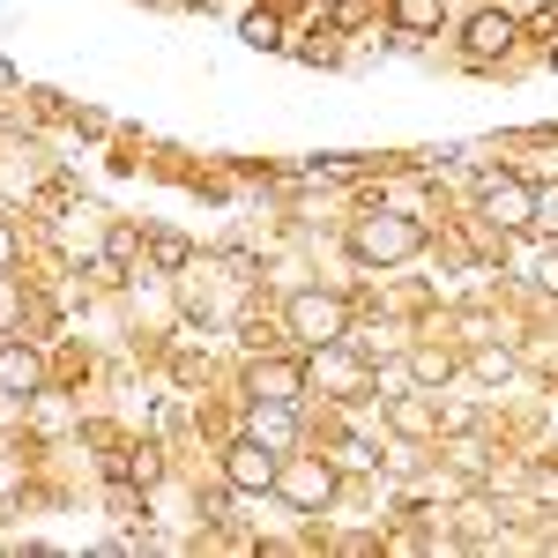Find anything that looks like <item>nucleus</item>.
<instances>
[{
  "instance_id": "nucleus-1",
  "label": "nucleus",
  "mask_w": 558,
  "mask_h": 558,
  "mask_svg": "<svg viewBox=\"0 0 558 558\" xmlns=\"http://www.w3.org/2000/svg\"><path fill=\"white\" fill-rule=\"evenodd\" d=\"M425 246V223L402 209H373L350 223V260H365V268H395V260H410Z\"/></svg>"
},
{
  "instance_id": "nucleus-2",
  "label": "nucleus",
  "mask_w": 558,
  "mask_h": 558,
  "mask_svg": "<svg viewBox=\"0 0 558 558\" xmlns=\"http://www.w3.org/2000/svg\"><path fill=\"white\" fill-rule=\"evenodd\" d=\"M283 328H291L305 350L343 343L350 336V299L343 291H291V299H283Z\"/></svg>"
},
{
  "instance_id": "nucleus-3",
  "label": "nucleus",
  "mask_w": 558,
  "mask_h": 558,
  "mask_svg": "<svg viewBox=\"0 0 558 558\" xmlns=\"http://www.w3.org/2000/svg\"><path fill=\"white\" fill-rule=\"evenodd\" d=\"M336 492H343V470H336V454H283V470H276V499H283V507H299V514H320Z\"/></svg>"
},
{
  "instance_id": "nucleus-4",
  "label": "nucleus",
  "mask_w": 558,
  "mask_h": 558,
  "mask_svg": "<svg viewBox=\"0 0 558 558\" xmlns=\"http://www.w3.org/2000/svg\"><path fill=\"white\" fill-rule=\"evenodd\" d=\"M313 395V357H254L246 365V402H305Z\"/></svg>"
},
{
  "instance_id": "nucleus-5",
  "label": "nucleus",
  "mask_w": 558,
  "mask_h": 558,
  "mask_svg": "<svg viewBox=\"0 0 558 558\" xmlns=\"http://www.w3.org/2000/svg\"><path fill=\"white\" fill-rule=\"evenodd\" d=\"M276 470H283V454H276V447H260L254 432H239V439L223 447V484H231V492H246V499L276 492Z\"/></svg>"
},
{
  "instance_id": "nucleus-6",
  "label": "nucleus",
  "mask_w": 558,
  "mask_h": 558,
  "mask_svg": "<svg viewBox=\"0 0 558 558\" xmlns=\"http://www.w3.org/2000/svg\"><path fill=\"white\" fill-rule=\"evenodd\" d=\"M521 38V15L514 8H476L470 23H462V60L470 68H492V60H507Z\"/></svg>"
},
{
  "instance_id": "nucleus-7",
  "label": "nucleus",
  "mask_w": 558,
  "mask_h": 558,
  "mask_svg": "<svg viewBox=\"0 0 558 558\" xmlns=\"http://www.w3.org/2000/svg\"><path fill=\"white\" fill-rule=\"evenodd\" d=\"M313 357V380H320V395H336V402H365L373 395V373L350 357L343 343H320V350H305Z\"/></svg>"
},
{
  "instance_id": "nucleus-8",
  "label": "nucleus",
  "mask_w": 558,
  "mask_h": 558,
  "mask_svg": "<svg viewBox=\"0 0 558 558\" xmlns=\"http://www.w3.org/2000/svg\"><path fill=\"white\" fill-rule=\"evenodd\" d=\"M0 395H15V402L45 395V357H38V343H15V336H0Z\"/></svg>"
},
{
  "instance_id": "nucleus-9",
  "label": "nucleus",
  "mask_w": 558,
  "mask_h": 558,
  "mask_svg": "<svg viewBox=\"0 0 558 558\" xmlns=\"http://www.w3.org/2000/svg\"><path fill=\"white\" fill-rule=\"evenodd\" d=\"M529 209H536V186H521V179H492L484 186V223L492 231H529Z\"/></svg>"
},
{
  "instance_id": "nucleus-10",
  "label": "nucleus",
  "mask_w": 558,
  "mask_h": 558,
  "mask_svg": "<svg viewBox=\"0 0 558 558\" xmlns=\"http://www.w3.org/2000/svg\"><path fill=\"white\" fill-rule=\"evenodd\" d=\"M246 432H254L260 447L291 454L299 447V402H246Z\"/></svg>"
},
{
  "instance_id": "nucleus-11",
  "label": "nucleus",
  "mask_w": 558,
  "mask_h": 558,
  "mask_svg": "<svg viewBox=\"0 0 558 558\" xmlns=\"http://www.w3.org/2000/svg\"><path fill=\"white\" fill-rule=\"evenodd\" d=\"M454 373H462V357H454L447 343H410V380L417 387H447Z\"/></svg>"
},
{
  "instance_id": "nucleus-12",
  "label": "nucleus",
  "mask_w": 558,
  "mask_h": 558,
  "mask_svg": "<svg viewBox=\"0 0 558 558\" xmlns=\"http://www.w3.org/2000/svg\"><path fill=\"white\" fill-rule=\"evenodd\" d=\"M387 425L402 432V439H432V432H439V410H432L425 395H395V402H387Z\"/></svg>"
},
{
  "instance_id": "nucleus-13",
  "label": "nucleus",
  "mask_w": 558,
  "mask_h": 558,
  "mask_svg": "<svg viewBox=\"0 0 558 558\" xmlns=\"http://www.w3.org/2000/svg\"><path fill=\"white\" fill-rule=\"evenodd\" d=\"M387 15H395V31H410V38H432V31L447 23V0H387Z\"/></svg>"
},
{
  "instance_id": "nucleus-14",
  "label": "nucleus",
  "mask_w": 558,
  "mask_h": 558,
  "mask_svg": "<svg viewBox=\"0 0 558 558\" xmlns=\"http://www.w3.org/2000/svg\"><path fill=\"white\" fill-rule=\"evenodd\" d=\"M529 231H544V239L558 246V179H544V186H536V209H529Z\"/></svg>"
},
{
  "instance_id": "nucleus-15",
  "label": "nucleus",
  "mask_w": 558,
  "mask_h": 558,
  "mask_svg": "<svg viewBox=\"0 0 558 558\" xmlns=\"http://www.w3.org/2000/svg\"><path fill=\"white\" fill-rule=\"evenodd\" d=\"M373 15H380V0H336V8H328L336 31H357V23H373Z\"/></svg>"
},
{
  "instance_id": "nucleus-16",
  "label": "nucleus",
  "mask_w": 558,
  "mask_h": 558,
  "mask_svg": "<svg viewBox=\"0 0 558 558\" xmlns=\"http://www.w3.org/2000/svg\"><path fill=\"white\" fill-rule=\"evenodd\" d=\"M142 254V239H134L128 223H112V231H105V268H120V260H134Z\"/></svg>"
},
{
  "instance_id": "nucleus-17",
  "label": "nucleus",
  "mask_w": 558,
  "mask_h": 558,
  "mask_svg": "<svg viewBox=\"0 0 558 558\" xmlns=\"http://www.w3.org/2000/svg\"><path fill=\"white\" fill-rule=\"evenodd\" d=\"M239 31H246V45H283V23H276L268 8H254V15H246Z\"/></svg>"
},
{
  "instance_id": "nucleus-18",
  "label": "nucleus",
  "mask_w": 558,
  "mask_h": 558,
  "mask_svg": "<svg viewBox=\"0 0 558 558\" xmlns=\"http://www.w3.org/2000/svg\"><path fill=\"white\" fill-rule=\"evenodd\" d=\"M23 320V291H15V276L0 268V328H15Z\"/></svg>"
},
{
  "instance_id": "nucleus-19",
  "label": "nucleus",
  "mask_w": 558,
  "mask_h": 558,
  "mask_svg": "<svg viewBox=\"0 0 558 558\" xmlns=\"http://www.w3.org/2000/svg\"><path fill=\"white\" fill-rule=\"evenodd\" d=\"M476 373H484V380H507L514 357H507V350H476Z\"/></svg>"
},
{
  "instance_id": "nucleus-20",
  "label": "nucleus",
  "mask_w": 558,
  "mask_h": 558,
  "mask_svg": "<svg viewBox=\"0 0 558 558\" xmlns=\"http://www.w3.org/2000/svg\"><path fill=\"white\" fill-rule=\"evenodd\" d=\"M365 462H373V447H357V439H343V447H336V470H365Z\"/></svg>"
},
{
  "instance_id": "nucleus-21",
  "label": "nucleus",
  "mask_w": 558,
  "mask_h": 558,
  "mask_svg": "<svg viewBox=\"0 0 558 558\" xmlns=\"http://www.w3.org/2000/svg\"><path fill=\"white\" fill-rule=\"evenodd\" d=\"M0 268H15V231L0 223Z\"/></svg>"
},
{
  "instance_id": "nucleus-22",
  "label": "nucleus",
  "mask_w": 558,
  "mask_h": 558,
  "mask_svg": "<svg viewBox=\"0 0 558 558\" xmlns=\"http://www.w3.org/2000/svg\"><path fill=\"white\" fill-rule=\"evenodd\" d=\"M544 291H558V254H551V260H544Z\"/></svg>"
},
{
  "instance_id": "nucleus-23",
  "label": "nucleus",
  "mask_w": 558,
  "mask_h": 558,
  "mask_svg": "<svg viewBox=\"0 0 558 558\" xmlns=\"http://www.w3.org/2000/svg\"><path fill=\"white\" fill-rule=\"evenodd\" d=\"M544 68H551V75H558V38H551V45H544Z\"/></svg>"
}]
</instances>
